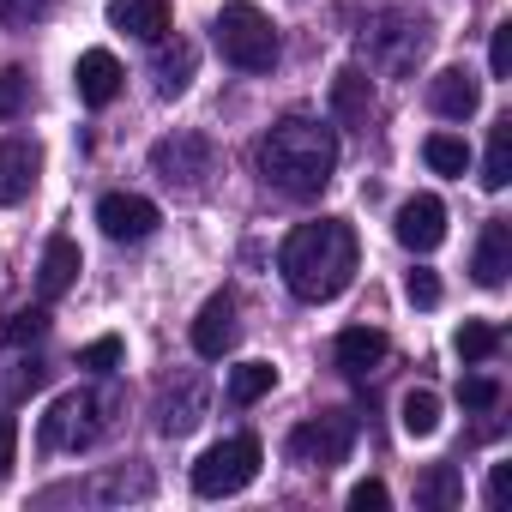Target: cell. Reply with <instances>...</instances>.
<instances>
[{
  "label": "cell",
  "mask_w": 512,
  "mask_h": 512,
  "mask_svg": "<svg viewBox=\"0 0 512 512\" xmlns=\"http://www.w3.org/2000/svg\"><path fill=\"white\" fill-rule=\"evenodd\" d=\"M464 500V476H458V464H428L422 476H416V506H428V512H452Z\"/></svg>",
  "instance_id": "cell-22"
},
{
  "label": "cell",
  "mask_w": 512,
  "mask_h": 512,
  "mask_svg": "<svg viewBox=\"0 0 512 512\" xmlns=\"http://www.w3.org/2000/svg\"><path fill=\"white\" fill-rule=\"evenodd\" d=\"M79 272H85V253H79V241H73V235H55V241L43 247V266H37V290H43V302L67 296V290L79 284Z\"/></svg>",
  "instance_id": "cell-16"
},
{
  "label": "cell",
  "mask_w": 512,
  "mask_h": 512,
  "mask_svg": "<svg viewBox=\"0 0 512 512\" xmlns=\"http://www.w3.org/2000/svg\"><path fill=\"white\" fill-rule=\"evenodd\" d=\"M350 446H356V416L350 410H326V416H314V422H302L290 434V464H302V470H338L350 458Z\"/></svg>",
  "instance_id": "cell-7"
},
{
  "label": "cell",
  "mask_w": 512,
  "mask_h": 512,
  "mask_svg": "<svg viewBox=\"0 0 512 512\" xmlns=\"http://www.w3.org/2000/svg\"><path fill=\"white\" fill-rule=\"evenodd\" d=\"M25 103H31V79L19 67H7V73H0V121H19Z\"/></svg>",
  "instance_id": "cell-30"
},
{
  "label": "cell",
  "mask_w": 512,
  "mask_h": 512,
  "mask_svg": "<svg viewBox=\"0 0 512 512\" xmlns=\"http://www.w3.org/2000/svg\"><path fill=\"white\" fill-rule=\"evenodd\" d=\"M260 440L253 434H229V440H217V446H205L199 452V464H193V494H205V500H223V494H241L253 476H260Z\"/></svg>",
  "instance_id": "cell-5"
},
{
  "label": "cell",
  "mask_w": 512,
  "mask_h": 512,
  "mask_svg": "<svg viewBox=\"0 0 512 512\" xmlns=\"http://www.w3.org/2000/svg\"><path fill=\"white\" fill-rule=\"evenodd\" d=\"M428 109H434L440 121H470V115L482 109V79H476L470 67H440V73L428 79Z\"/></svg>",
  "instance_id": "cell-11"
},
{
  "label": "cell",
  "mask_w": 512,
  "mask_h": 512,
  "mask_svg": "<svg viewBox=\"0 0 512 512\" xmlns=\"http://www.w3.org/2000/svg\"><path fill=\"white\" fill-rule=\"evenodd\" d=\"M452 344H458V356H464V362H488V356L500 350V332H494L488 320H464Z\"/></svg>",
  "instance_id": "cell-28"
},
{
  "label": "cell",
  "mask_w": 512,
  "mask_h": 512,
  "mask_svg": "<svg viewBox=\"0 0 512 512\" xmlns=\"http://www.w3.org/2000/svg\"><path fill=\"white\" fill-rule=\"evenodd\" d=\"M272 386H278V368L272 362H241V368H229V404H260Z\"/></svg>",
  "instance_id": "cell-25"
},
{
  "label": "cell",
  "mask_w": 512,
  "mask_h": 512,
  "mask_svg": "<svg viewBox=\"0 0 512 512\" xmlns=\"http://www.w3.org/2000/svg\"><path fill=\"white\" fill-rule=\"evenodd\" d=\"M506 181H512V115L494 121V133H488V157H482V187L500 193Z\"/></svg>",
  "instance_id": "cell-24"
},
{
  "label": "cell",
  "mask_w": 512,
  "mask_h": 512,
  "mask_svg": "<svg viewBox=\"0 0 512 512\" xmlns=\"http://www.w3.org/2000/svg\"><path fill=\"white\" fill-rule=\"evenodd\" d=\"M422 157H428L434 175H464V169H470V145H464L458 133H428V139H422Z\"/></svg>",
  "instance_id": "cell-26"
},
{
  "label": "cell",
  "mask_w": 512,
  "mask_h": 512,
  "mask_svg": "<svg viewBox=\"0 0 512 512\" xmlns=\"http://www.w3.org/2000/svg\"><path fill=\"white\" fill-rule=\"evenodd\" d=\"M380 362H386V332H374V326H350V332H338V368H344V374L368 380Z\"/></svg>",
  "instance_id": "cell-21"
},
{
  "label": "cell",
  "mask_w": 512,
  "mask_h": 512,
  "mask_svg": "<svg viewBox=\"0 0 512 512\" xmlns=\"http://www.w3.org/2000/svg\"><path fill=\"white\" fill-rule=\"evenodd\" d=\"M109 398L103 392H61L43 416V452H85L97 434H103V410Z\"/></svg>",
  "instance_id": "cell-6"
},
{
  "label": "cell",
  "mask_w": 512,
  "mask_h": 512,
  "mask_svg": "<svg viewBox=\"0 0 512 512\" xmlns=\"http://www.w3.org/2000/svg\"><path fill=\"white\" fill-rule=\"evenodd\" d=\"M260 175L284 199H320L338 175V133L308 115H284L260 139Z\"/></svg>",
  "instance_id": "cell-2"
},
{
  "label": "cell",
  "mask_w": 512,
  "mask_h": 512,
  "mask_svg": "<svg viewBox=\"0 0 512 512\" xmlns=\"http://www.w3.org/2000/svg\"><path fill=\"white\" fill-rule=\"evenodd\" d=\"M193 67H199V55H193V43H169V37H157V55H151V73H157V97H181L187 85H193Z\"/></svg>",
  "instance_id": "cell-20"
},
{
  "label": "cell",
  "mask_w": 512,
  "mask_h": 512,
  "mask_svg": "<svg viewBox=\"0 0 512 512\" xmlns=\"http://www.w3.org/2000/svg\"><path fill=\"white\" fill-rule=\"evenodd\" d=\"M79 368H91V374L121 368V338H97V344H85V350H79Z\"/></svg>",
  "instance_id": "cell-31"
},
{
  "label": "cell",
  "mask_w": 512,
  "mask_h": 512,
  "mask_svg": "<svg viewBox=\"0 0 512 512\" xmlns=\"http://www.w3.org/2000/svg\"><path fill=\"white\" fill-rule=\"evenodd\" d=\"M398 422H404V434H410V440L440 434V398H434L428 386H410V392H404V404H398Z\"/></svg>",
  "instance_id": "cell-23"
},
{
  "label": "cell",
  "mask_w": 512,
  "mask_h": 512,
  "mask_svg": "<svg viewBox=\"0 0 512 512\" xmlns=\"http://www.w3.org/2000/svg\"><path fill=\"white\" fill-rule=\"evenodd\" d=\"M422 49H428V19L410 13V7H392V13L362 25V55L380 73H410L422 61Z\"/></svg>",
  "instance_id": "cell-4"
},
{
  "label": "cell",
  "mask_w": 512,
  "mask_h": 512,
  "mask_svg": "<svg viewBox=\"0 0 512 512\" xmlns=\"http://www.w3.org/2000/svg\"><path fill=\"white\" fill-rule=\"evenodd\" d=\"M332 115H338V127H356V133L374 121V85L362 67H344L332 79Z\"/></svg>",
  "instance_id": "cell-18"
},
{
  "label": "cell",
  "mask_w": 512,
  "mask_h": 512,
  "mask_svg": "<svg viewBox=\"0 0 512 512\" xmlns=\"http://www.w3.org/2000/svg\"><path fill=\"white\" fill-rule=\"evenodd\" d=\"M211 43L241 73H272L278 67V31H272V19L260 7H247V0H229V7L211 19Z\"/></svg>",
  "instance_id": "cell-3"
},
{
  "label": "cell",
  "mask_w": 512,
  "mask_h": 512,
  "mask_svg": "<svg viewBox=\"0 0 512 512\" xmlns=\"http://www.w3.org/2000/svg\"><path fill=\"white\" fill-rule=\"evenodd\" d=\"M55 7H61V0H0V25H19V31H31V25H43Z\"/></svg>",
  "instance_id": "cell-29"
},
{
  "label": "cell",
  "mask_w": 512,
  "mask_h": 512,
  "mask_svg": "<svg viewBox=\"0 0 512 512\" xmlns=\"http://www.w3.org/2000/svg\"><path fill=\"white\" fill-rule=\"evenodd\" d=\"M458 398H464L470 410H494V404H500V386H494L488 374H464V380H458Z\"/></svg>",
  "instance_id": "cell-32"
},
{
  "label": "cell",
  "mask_w": 512,
  "mask_h": 512,
  "mask_svg": "<svg viewBox=\"0 0 512 512\" xmlns=\"http://www.w3.org/2000/svg\"><path fill=\"white\" fill-rule=\"evenodd\" d=\"M404 296H410V302H416V308H440V278H434V272H422V266H416V272H410V278H404Z\"/></svg>",
  "instance_id": "cell-33"
},
{
  "label": "cell",
  "mask_w": 512,
  "mask_h": 512,
  "mask_svg": "<svg viewBox=\"0 0 512 512\" xmlns=\"http://www.w3.org/2000/svg\"><path fill=\"white\" fill-rule=\"evenodd\" d=\"M470 272H476V284H482V290H500V284H506V272H512V229H506L500 217H494V223H482Z\"/></svg>",
  "instance_id": "cell-17"
},
{
  "label": "cell",
  "mask_w": 512,
  "mask_h": 512,
  "mask_svg": "<svg viewBox=\"0 0 512 512\" xmlns=\"http://www.w3.org/2000/svg\"><path fill=\"white\" fill-rule=\"evenodd\" d=\"M37 169H43V145L37 139H0V205H19L31 187H37Z\"/></svg>",
  "instance_id": "cell-12"
},
{
  "label": "cell",
  "mask_w": 512,
  "mask_h": 512,
  "mask_svg": "<svg viewBox=\"0 0 512 512\" xmlns=\"http://www.w3.org/2000/svg\"><path fill=\"white\" fill-rule=\"evenodd\" d=\"M205 404H211V398H205V380L187 374L181 386H169V392L157 398V434H175V440L193 434V428L205 422Z\"/></svg>",
  "instance_id": "cell-14"
},
{
  "label": "cell",
  "mask_w": 512,
  "mask_h": 512,
  "mask_svg": "<svg viewBox=\"0 0 512 512\" xmlns=\"http://www.w3.org/2000/svg\"><path fill=\"white\" fill-rule=\"evenodd\" d=\"M506 488H512V464H494L488 470V506H506Z\"/></svg>",
  "instance_id": "cell-38"
},
{
  "label": "cell",
  "mask_w": 512,
  "mask_h": 512,
  "mask_svg": "<svg viewBox=\"0 0 512 512\" xmlns=\"http://www.w3.org/2000/svg\"><path fill=\"white\" fill-rule=\"evenodd\" d=\"M356 229L344 217H320V223H296L278 247V272L290 284L296 302H338L356 278Z\"/></svg>",
  "instance_id": "cell-1"
},
{
  "label": "cell",
  "mask_w": 512,
  "mask_h": 512,
  "mask_svg": "<svg viewBox=\"0 0 512 512\" xmlns=\"http://www.w3.org/2000/svg\"><path fill=\"white\" fill-rule=\"evenodd\" d=\"M121 61L109 55V49H85L79 55V67H73V85H79V103H91V109H109L115 97H121Z\"/></svg>",
  "instance_id": "cell-15"
},
{
  "label": "cell",
  "mask_w": 512,
  "mask_h": 512,
  "mask_svg": "<svg viewBox=\"0 0 512 512\" xmlns=\"http://www.w3.org/2000/svg\"><path fill=\"white\" fill-rule=\"evenodd\" d=\"M13 458H19V422H13V416H0V476L13 470Z\"/></svg>",
  "instance_id": "cell-37"
},
{
  "label": "cell",
  "mask_w": 512,
  "mask_h": 512,
  "mask_svg": "<svg viewBox=\"0 0 512 512\" xmlns=\"http://www.w3.org/2000/svg\"><path fill=\"white\" fill-rule=\"evenodd\" d=\"M350 506H356V512H386V506H392V494H386V482H374V476H368V482H356V488H350Z\"/></svg>",
  "instance_id": "cell-35"
},
{
  "label": "cell",
  "mask_w": 512,
  "mask_h": 512,
  "mask_svg": "<svg viewBox=\"0 0 512 512\" xmlns=\"http://www.w3.org/2000/svg\"><path fill=\"white\" fill-rule=\"evenodd\" d=\"M392 235H398L410 253H434V247L446 241V205H440L434 193L404 199V205H398V217H392Z\"/></svg>",
  "instance_id": "cell-10"
},
{
  "label": "cell",
  "mask_w": 512,
  "mask_h": 512,
  "mask_svg": "<svg viewBox=\"0 0 512 512\" xmlns=\"http://www.w3.org/2000/svg\"><path fill=\"white\" fill-rule=\"evenodd\" d=\"M488 67H494V79H506V73H512V25H500V31H494V43H488Z\"/></svg>",
  "instance_id": "cell-36"
},
{
  "label": "cell",
  "mask_w": 512,
  "mask_h": 512,
  "mask_svg": "<svg viewBox=\"0 0 512 512\" xmlns=\"http://www.w3.org/2000/svg\"><path fill=\"white\" fill-rule=\"evenodd\" d=\"M97 494H103V500H121V494H151V476H145V470H133V476L121 470V476L97 482Z\"/></svg>",
  "instance_id": "cell-34"
},
{
  "label": "cell",
  "mask_w": 512,
  "mask_h": 512,
  "mask_svg": "<svg viewBox=\"0 0 512 512\" xmlns=\"http://www.w3.org/2000/svg\"><path fill=\"white\" fill-rule=\"evenodd\" d=\"M211 169H217V151H211L205 133H169V139L151 145V175H163L181 193H199Z\"/></svg>",
  "instance_id": "cell-8"
},
{
  "label": "cell",
  "mask_w": 512,
  "mask_h": 512,
  "mask_svg": "<svg viewBox=\"0 0 512 512\" xmlns=\"http://www.w3.org/2000/svg\"><path fill=\"white\" fill-rule=\"evenodd\" d=\"M235 338H241V326H235V296H211V302L199 308V320H193V350H199L205 362H223V356L235 350Z\"/></svg>",
  "instance_id": "cell-13"
},
{
  "label": "cell",
  "mask_w": 512,
  "mask_h": 512,
  "mask_svg": "<svg viewBox=\"0 0 512 512\" xmlns=\"http://www.w3.org/2000/svg\"><path fill=\"white\" fill-rule=\"evenodd\" d=\"M43 332H49V314H43V308H19V314H7V320H0V350L37 344Z\"/></svg>",
  "instance_id": "cell-27"
},
{
  "label": "cell",
  "mask_w": 512,
  "mask_h": 512,
  "mask_svg": "<svg viewBox=\"0 0 512 512\" xmlns=\"http://www.w3.org/2000/svg\"><path fill=\"white\" fill-rule=\"evenodd\" d=\"M97 223H103L109 241H145V235L163 223V211H157L145 193H103V199H97Z\"/></svg>",
  "instance_id": "cell-9"
},
{
  "label": "cell",
  "mask_w": 512,
  "mask_h": 512,
  "mask_svg": "<svg viewBox=\"0 0 512 512\" xmlns=\"http://www.w3.org/2000/svg\"><path fill=\"white\" fill-rule=\"evenodd\" d=\"M109 25L139 43H157L169 37V0H109Z\"/></svg>",
  "instance_id": "cell-19"
}]
</instances>
